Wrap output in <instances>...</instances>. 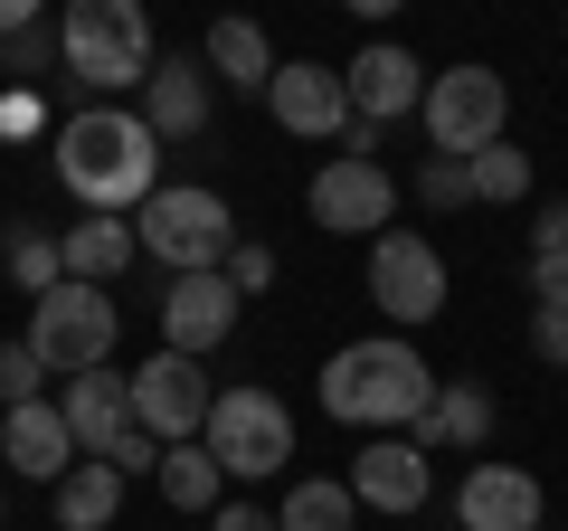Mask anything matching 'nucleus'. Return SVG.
I'll return each mask as SVG.
<instances>
[{"label": "nucleus", "mask_w": 568, "mask_h": 531, "mask_svg": "<svg viewBox=\"0 0 568 531\" xmlns=\"http://www.w3.org/2000/svg\"><path fill=\"white\" fill-rule=\"evenodd\" d=\"M58 58H67V86H85V96H123V86L142 96L162 48H152V20L133 0H77L58 20Z\"/></svg>", "instance_id": "nucleus-3"}, {"label": "nucleus", "mask_w": 568, "mask_h": 531, "mask_svg": "<svg viewBox=\"0 0 568 531\" xmlns=\"http://www.w3.org/2000/svg\"><path fill=\"white\" fill-rule=\"evenodd\" d=\"M152 484H162V503H171V512H219L227 474H219V455L190 437V447H162V474H152Z\"/></svg>", "instance_id": "nucleus-23"}, {"label": "nucleus", "mask_w": 568, "mask_h": 531, "mask_svg": "<svg viewBox=\"0 0 568 531\" xmlns=\"http://www.w3.org/2000/svg\"><path fill=\"white\" fill-rule=\"evenodd\" d=\"M58 418L67 437H77V455H95V465H114L123 447H133V370H85V380L58 389Z\"/></svg>", "instance_id": "nucleus-12"}, {"label": "nucleus", "mask_w": 568, "mask_h": 531, "mask_svg": "<svg viewBox=\"0 0 568 531\" xmlns=\"http://www.w3.org/2000/svg\"><path fill=\"white\" fill-rule=\"evenodd\" d=\"M455 522L465 531H540V474L503 465V455H474L465 484H455Z\"/></svg>", "instance_id": "nucleus-14"}, {"label": "nucleus", "mask_w": 568, "mask_h": 531, "mask_svg": "<svg viewBox=\"0 0 568 531\" xmlns=\"http://www.w3.org/2000/svg\"><path fill=\"white\" fill-rule=\"evenodd\" d=\"M20 29H39V0H0V48L20 39Z\"/></svg>", "instance_id": "nucleus-33"}, {"label": "nucleus", "mask_w": 568, "mask_h": 531, "mask_svg": "<svg viewBox=\"0 0 568 531\" xmlns=\"http://www.w3.org/2000/svg\"><path fill=\"white\" fill-rule=\"evenodd\" d=\"M275 531H361V503H351V484L313 474V484H294V493H284Z\"/></svg>", "instance_id": "nucleus-24"}, {"label": "nucleus", "mask_w": 568, "mask_h": 531, "mask_svg": "<svg viewBox=\"0 0 568 531\" xmlns=\"http://www.w3.org/2000/svg\"><path fill=\"white\" fill-rule=\"evenodd\" d=\"M342 86H351V123H369V133L426 104V67H417V48H398V39H369L361 58L342 67Z\"/></svg>", "instance_id": "nucleus-13"}, {"label": "nucleus", "mask_w": 568, "mask_h": 531, "mask_svg": "<svg viewBox=\"0 0 568 531\" xmlns=\"http://www.w3.org/2000/svg\"><path fill=\"white\" fill-rule=\"evenodd\" d=\"M530 351L568 370V294H549V304H530Z\"/></svg>", "instance_id": "nucleus-29"}, {"label": "nucleus", "mask_w": 568, "mask_h": 531, "mask_svg": "<svg viewBox=\"0 0 568 531\" xmlns=\"http://www.w3.org/2000/svg\"><path fill=\"white\" fill-rule=\"evenodd\" d=\"M0 266H10V285H20L29 304L67 285V266H58V228H10V238H0Z\"/></svg>", "instance_id": "nucleus-25"}, {"label": "nucleus", "mask_w": 568, "mask_h": 531, "mask_svg": "<svg viewBox=\"0 0 568 531\" xmlns=\"http://www.w3.org/2000/svg\"><path fill=\"white\" fill-rule=\"evenodd\" d=\"M388 219H398V181H388L379 162L332 152V162L313 171V228H332V238H388Z\"/></svg>", "instance_id": "nucleus-10"}, {"label": "nucleus", "mask_w": 568, "mask_h": 531, "mask_svg": "<svg viewBox=\"0 0 568 531\" xmlns=\"http://www.w3.org/2000/svg\"><path fill=\"white\" fill-rule=\"evenodd\" d=\"M58 181L85 200V219H133L162 190V143L142 104H77L58 123Z\"/></svg>", "instance_id": "nucleus-1"}, {"label": "nucleus", "mask_w": 568, "mask_h": 531, "mask_svg": "<svg viewBox=\"0 0 568 531\" xmlns=\"http://www.w3.org/2000/svg\"><path fill=\"white\" fill-rule=\"evenodd\" d=\"M48 493H58V531H114V512H123V474L95 465V455H77Z\"/></svg>", "instance_id": "nucleus-21"}, {"label": "nucleus", "mask_w": 568, "mask_h": 531, "mask_svg": "<svg viewBox=\"0 0 568 531\" xmlns=\"http://www.w3.org/2000/svg\"><path fill=\"white\" fill-rule=\"evenodd\" d=\"M436 370H426V351L407 342V332H369V342H342L323 361V409L342 418V428H369V437H388V428H417L426 409H436Z\"/></svg>", "instance_id": "nucleus-2"}, {"label": "nucleus", "mask_w": 568, "mask_h": 531, "mask_svg": "<svg viewBox=\"0 0 568 531\" xmlns=\"http://www.w3.org/2000/svg\"><path fill=\"white\" fill-rule=\"evenodd\" d=\"M29 399H48V370L29 342H0V409H29Z\"/></svg>", "instance_id": "nucleus-27"}, {"label": "nucleus", "mask_w": 568, "mask_h": 531, "mask_svg": "<svg viewBox=\"0 0 568 531\" xmlns=\"http://www.w3.org/2000/svg\"><path fill=\"white\" fill-rule=\"evenodd\" d=\"M209 531H275V512H265V503H219Z\"/></svg>", "instance_id": "nucleus-32"}, {"label": "nucleus", "mask_w": 568, "mask_h": 531, "mask_svg": "<svg viewBox=\"0 0 568 531\" xmlns=\"http://www.w3.org/2000/svg\"><path fill=\"white\" fill-rule=\"evenodd\" d=\"M200 67L219 86H237V96H265V86H275V48H265L256 20H219V29H209V48H200Z\"/></svg>", "instance_id": "nucleus-20"}, {"label": "nucleus", "mask_w": 568, "mask_h": 531, "mask_svg": "<svg viewBox=\"0 0 568 531\" xmlns=\"http://www.w3.org/2000/svg\"><path fill=\"white\" fill-rule=\"evenodd\" d=\"M219 275H227L237 294H265V285H275V257H265L256 238H237V247H227V266H219Z\"/></svg>", "instance_id": "nucleus-30"}, {"label": "nucleus", "mask_w": 568, "mask_h": 531, "mask_svg": "<svg viewBox=\"0 0 568 531\" xmlns=\"http://www.w3.org/2000/svg\"><path fill=\"white\" fill-rule=\"evenodd\" d=\"M200 447L219 455V474H227V484H265V474H284V455H294V418H284V399H275V389L237 380V389H219V399H209Z\"/></svg>", "instance_id": "nucleus-5"}, {"label": "nucleus", "mask_w": 568, "mask_h": 531, "mask_svg": "<svg viewBox=\"0 0 568 531\" xmlns=\"http://www.w3.org/2000/svg\"><path fill=\"white\" fill-rule=\"evenodd\" d=\"M114 332H123V313H114V294L104 285H58V294H39L29 304V332L20 342L39 351V370L48 380H85V370H104L114 361Z\"/></svg>", "instance_id": "nucleus-6"}, {"label": "nucleus", "mask_w": 568, "mask_h": 531, "mask_svg": "<svg viewBox=\"0 0 568 531\" xmlns=\"http://www.w3.org/2000/svg\"><path fill=\"white\" fill-rule=\"evenodd\" d=\"M265 114H275L284 133H304V143H351V86H342V67L284 58L275 86H265Z\"/></svg>", "instance_id": "nucleus-11"}, {"label": "nucleus", "mask_w": 568, "mask_h": 531, "mask_svg": "<svg viewBox=\"0 0 568 531\" xmlns=\"http://www.w3.org/2000/svg\"><path fill=\"white\" fill-rule=\"evenodd\" d=\"M530 257H568V200H540V219H530Z\"/></svg>", "instance_id": "nucleus-31"}, {"label": "nucleus", "mask_w": 568, "mask_h": 531, "mask_svg": "<svg viewBox=\"0 0 568 531\" xmlns=\"http://www.w3.org/2000/svg\"><path fill=\"white\" fill-rule=\"evenodd\" d=\"M209 114H219V77L200 58H162L152 86H142V123H152V143H200Z\"/></svg>", "instance_id": "nucleus-17"}, {"label": "nucleus", "mask_w": 568, "mask_h": 531, "mask_svg": "<svg viewBox=\"0 0 568 531\" xmlns=\"http://www.w3.org/2000/svg\"><path fill=\"white\" fill-rule=\"evenodd\" d=\"M484 437H493V389H474V380H446V389H436V409H426L417 418V447L426 455H436V447H484Z\"/></svg>", "instance_id": "nucleus-22"}, {"label": "nucleus", "mask_w": 568, "mask_h": 531, "mask_svg": "<svg viewBox=\"0 0 568 531\" xmlns=\"http://www.w3.org/2000/svg\"><path fill=\"white\" fill-rule=\"evenodd\" d=\"M369 304H379L398 332L436 323V313H446V257H436V238H417V228L369 238Z\"/></svg>", "instance_id": "nucleus-8"}, {"label": "nucleus", "mask_w": 568, "mask_h": 531, "mask_svg": "<svg viewBox=\"0 0 568 531\" xmlns=\"http://www.w3.org/2000/svg\"><path fill=\"white\" fill-rule=\"evenodd\" d=\"M133 219H77L58 228V266H67V285H114L123 266H133Z\"/></svg>", "instance_id": "nucleus-19"}, {"label": "nucleus", "mask_w": 568, "mask_h": 531, "mask_svg": "<svg viewBox=\"0 0 568 531\" xmlns=\"http://www.w3.org/2000/svg\"><path fill=\"white\" fill-rule=\"evenodd\" d=\"M465 171H474V200H493V209L530 200V152L511 143V133H503V143H484V152H474Z\"/></svg>", "instance_id": "nucleus-26"}, {"label": "nucleus", "mask_w": 568, "mask_h": 531, "mask_svg": "<svg viewBox=\"0 0 568 531\" xmlns=\"http://www.w3.org/2000/svg\"><path fill=\"white\" fill-rule=\"evenodd\" d=\"M0 465L29 474V484H58L77 465V437H67L58 399H29V409H0Z\"/></svg>", "instance_id": "nucleus-18"}, {"label": "nucleus", "mask_w": 568, "mask_h": 531, "mask_svg": "<svg viewBox=\"0 0 568 531\" xmlns=\"http://www.w3.org/2000/svg\"><path fill=\"white\" fill-rule=\"evenodd\" d=\"M417 200H426V209H465V200H474V171H465V162H446V152H426Z\"/></svg>", "instance_id": "nucleus-28"}, {"label": "nucleus", "mask_w": 568, "mask_h": 531, "mask_svg": "<svg viewBox=\"0 0 568 531\" xmlns=\"http://www.w3.org/2000/svg\"><path fill=\"white\" fill-rule=\"evenodd\" d=\"M426 484H436V465H426L417 437H369L361 465H351V503L388 512V522H407V512L426 503Z\"/></svg>", "instance_id": "nucleus-16"}, {"label": "nucleus", "mask_w": 568, "mask_h": 531, "mask_svg": "<svg viewBox=\"0 0 568 531\" xmlns=\"http://www.w3.org/2000/svg\"><path fill=\"white\" fill-rule=\"evenodd\" d=\"M540 531H549V522H540Z\"/></svg>", "instance_id": "nucleus-34"}, {"label": "nucleus", "mask_w": 568, "mask_h": 531, "mask_svg": "<svg viewBox=\"0 0 568 531\" xmlns=\"http://www.w3.org/2000/svg\"><path fill=\"white\" fill-rule=\"evenodd\" d=\"M133 238H142V257H162L171 275H219L227 247H237V219H227L219 190H200V181H162L152 200L133 209Z\"/></svg>", "instance_id": "nucleus-4"}, {"label": "nucleus", "mask_w": 568, "mask_h": 531, "mask_svg": "<svg viewBox=\"0 0 568 531\" xmlns=\"http://www.w3.org/2000/svg\"><path fill=\"white\" fill-rule=\"evenodd\" d=\"M209 361H190V351H152V361H133V428L152 437V447H190V437L209 428Z\"/></svg>", "instance_id": "nucleus-9"}, {"label": "nucleus", "mask_w": 568, "mask_h": 531, "mask_svg": "<svg viewBox=\"0 0 568 531\" xmlns=\"http://www.w3.org/2000/svg\"><path fill=\"white\" fill-rule=\"evenodd\" d=\"M426 143L446 152V162H474L484 143H503L511 133V96L493 67H446V77H426Z\"/></svg>", "instance_id": "nucleus-7"}, {"label": "nucleus", "mask_w": 568, "mask_h": 531, "mask_svg": "<svg viewBox=\"0 0 568 531\" xmlns=\"http://www.w3.org/2000/svg\"><path fill=\"white\" fill-rule=\"evenodd\" d=\"M237 304H246V294L227 285V275H171V294H162V351L209 361V351L237 332Z\"/></svg>", "instance_id": "nucleus-15"}]
</instances>
